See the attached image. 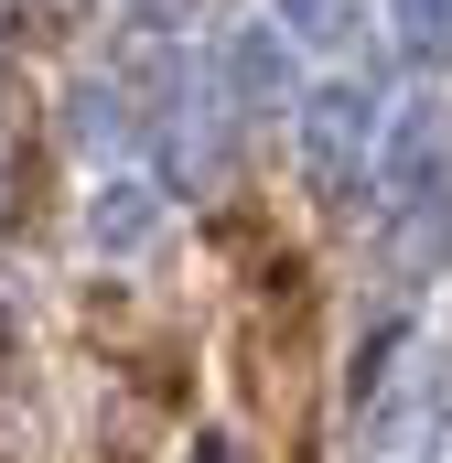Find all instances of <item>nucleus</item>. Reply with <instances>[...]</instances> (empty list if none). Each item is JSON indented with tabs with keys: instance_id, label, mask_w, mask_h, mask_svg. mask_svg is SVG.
<instances>
[{
	"instance_id": "obj_10",
	"label": "nucleus",
	"mask_w": 452,
	"mask_h": 463,
	"mask_svg": "<svg viewBox=\"0 0 452 463\" xmlns=\"http://www.w3.org/2000/svg\"><path fill=\"white\" fill-rule=\"evenodd\" d=\"M129 22H140V33H173V22H184V0H129Z\"/></svg>"
},
{
	"instance_id": "obj_8",
	"label": "nucleus",
	"mask_w": 452,
	"mask_h": 463,
	"mask_svg": "<svg viewBox=\"0 0 452 463\" xmlns=\"http://www.w3.org/2000/svg\"><path fill=\"white\" fill-rule=\"evenodd\" d=\"M388 43H399V65L452 76V0H388Z\"/></svg>"
},
{
	"instance_id": "obj_11",
	"label": "nucleus",
	"mask_w": 452,
	"mask_h": 463,
	"mask_svg": "<svg viewBox=\"0 0 452 463\" xmlns=\"http://www.w3.org/2000/svg\"><path fill=\"white\" fill-rule=\"evenodd\" d=\"M194 463H237V442H226V431H205V442H194Z\"/></svg>"
},
{
	"instance_id": "obj_7",
	"label": "nucleus",
	"mask_w": 452,
	"mask_h": 463,
	"mask_svg": "<svg viewBox=\"0 0 452 463\" xmlns=\"http://www.w3.org/2000/svg\"><path fill=\"white\" fill-rule=\"evenodd\" d=\"M129 129H140V118H129V87H118V76H76V87H65V140H76L87 162H108V173H118Z\"/></svg>"
},
{
	"instance_id": "obj_5",
	"label": "nucleus",
	"mask_w": 452,
	"mask_h": 463,
	"mask_svg": "<svg viewBox=\"0 0 452 463\" xmlns=\"http://www.w3.org/2000/svg\"><path fill=\"white\" fill-rule=\"evenodd\" d=\"M151 237H162V184L129 173V162L98 173V194H87V248H98V259H140Z\"/></svg>"
},
{
	"instance_id": "obj_2",
	"label": "nucleus",
	"mask_w": 452,
	"mask_h": 463,
	"mask_svg": "<svg viewBox=\"0 0 452 463\" xmlns=\"http://www.w3.org/2000/svg\"><path fill=\"white\" fill-rule=\"evenodd\" d=\"M442 173H452V98H399L388 129H377V173H366L377 216H410V205L452 194Z\"/></svg>"
},
{
	"instance_id": "obj_3",
	"label": "nucleus",
	"mask_w": 452,
	"mask_h": 463,
	"mask_svg": "<svg viewBox=\"0 0 452 463\" xmlns=\"http://www.w3.org/2000/svg\"><path fill=\"white\" fill-rule=\"evenodd\" d=\"M452 431V366L431 345H410V366L377 388V410H366V463H431Z\"/></svg>"
},
{
	"instance_id": "obj_1",
	"label": "nucleus",
	"mask_w": 452,
	"mask_h": 463,
	"mask_svg": "<svg viewBox=\"0 0 452 463\" xmlns=\"http://www.w3.org/2000/svg\"><path fill=\"white\" fill-rule=\"evenodd\" d=\"M291 129H302V173H313L324 194H344V184L377 173V129H388V109H377L366 76H324V87H302Z\"/></svg>"
},
{
	"instance_id": "obj_4",
	"label": "nucleus",
	"mask_w": 452,
	"mask_h": 463,
	"mask_svg": "<svg viewBox=\"0 0 452 463\" xmlns=\"http://www.w3.org/2000/svg\"><path fill=\"white\" fill-rule=\"evenodd\" d=\"M302 43L269 22V11H248V22H226L216 33V98L237 118H280V109H302V65H291Z\"/></svg>"
},
{
	"instance_id": "obj_9",
	"label": "nucleus",
	"mask_w": 452,
	"mask_h": 463,
	"mask_svg": "<svg viewBox=\"0 0 452 463\" xmlns=\"http://www.w3.org/2000/svg\"><path fill=\"white\" fill-rule=\"evenodd\" d=\"M269 22L291 43H313V54H344L355 43V0H269Z\"/></svg>"
},
{
	"instance_id": "obj_6",
	"label": "nucleus",
	"mask_w": 452,
	"mask_h": 463,
	"mask_svg": "<svg viewBox=\"0 0 452 463\" xmlns=\"http://www.w3.org/2000/svg\"><path fill=\"white\" fill-rule=\"evenodd\" d=\"M442 259H452V194H431V205H410V216L377 227V269H388L399 291H420Z\"/></svg>"
}]
</instances>
